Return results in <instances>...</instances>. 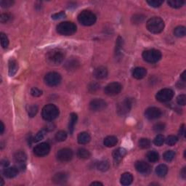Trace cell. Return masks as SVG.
Segmentation results:
<instances>
[{"label":"cell","mask_w":186,"mask_h":186,"mask_svg":"<svg viewBox=\"0 0 186 186\" xmlns=\"http://www.w3.org/2000/svg\"><path fill=\"white\" fill-rule=\"evenodd\" d=\"M65 53L60 49H54L48 52L46 55V60L50 65L58 66L64 60Z\"/></svg>","instance_id":"obj_1"},{"label":"cell","mask_w":186,"mask_h":186,"mask_svg":"<svg viewBox=\"0 0 186 186\" xmlns=\"http://www.w3.org/2000/svg\"><path fill=\"white\" fill-rule=\"evenodd\" d=\"M146 27L150 32L153 33H159L164 30V22L159 17H154L148 20Z\"/></svg>","instance_id":"obj_2"},{"label":"cell","mask_w":186,"mask_h":186,"mask_svg":"<svg viewBox=\"0 0 186 186\" xmlns=\"http://www.w3.org/2000/svg\"><path fill=\"white\" fill-rule=\"evenodd\" d=\"M58 115H59V109L53 104H48L42 108L41 116L45 121L50 122L55 119Z\"/></svg>","instance_id":"obj_3"},{"label":"cell","mask_w":186,"mask_h":186,"mask_svg":"<svg viewBox=\"0 0 186 186\" xmlns=\"http://www.w3.org/2000/svg\"><path fill=\"white\" fill-rule=\"evenodd\" d=\"M96 20H97V17L95 13L89 10H84L78 15L79 22L83 26H92L96 22Z\"/></svg>","instance_id":"obj_4"},{"label":"cell","mask_w":186,"mask_h":186,"mask_svg":"<svg viewBox=\"0 0 186 186\" xmlns=\"http://www.w3.org/2000/svg\"><path fill=\"white\" fill-rule=\"evenodd\" d=\"M57 31L63 36H71L76 31V26L72 22H62L57 26Z\"/></svg>","instance_id":"obj_5"},{"label":"cell","mask_w":186,"mask_h":186,"mask_svg":"<svg viewBox=\"0 0 186 186\" xmlns=\"http://www.w3.org/2000/svg\"><path fill=\"white\" fill-rule=\"evenodd\" d=\"M143 58L146 62L154 63L162 58V53L158 50H148L143 53Z\"/></svg>","instance_id":"obj_6"},{"label":"cell","mask_w":186,"mask_h":186,"mask_svg":"<svg viewBox=\"0 0 186 186\" xmlns=\"http://www.w3.org/2000/svg\"><path fill=\"white\" fill-rule=\"evenodd\" d=\"M132 106V100L129 98H126L117 105V113L119 116H125L130 111Z\"/></svg>","instance_id":"obj_7"},{"label":"cell","mask_w":186,"mask_h":186,"mask_svg":"<svg viewBox=\"0 0 186 186\" xmlns=\"http://www.w3.org/2000/svg\"><path fill=\"white\" fill-rule=\"evenodd\" d=\"M26 159L27 156L25 154L24 151H18L14 155V161L15 163L16 167L18 169V170L24 171L26 167Z\"/></svg>","instance_id":"obj_8"},{"label":"cell","mask_w":186,"mask_h":186,"mask_svg":"<svg viewBox=\"0 0 186 186\" xmlns=\"http://www.w3.org/2000/svg\"><path fill=\"white\" fill-rule=\"evenodd\" d=\"M173 96H174V92L171 89L166 88L158 91L156 95V98L158 101L165 103L172 100Z\"/></svg>","instance_id":"obj_9"},{"label":"cell","mask_w":186,"mask_h":186,"mask_svg":"<svg viewBox=\"0 0 186 186\" xmlns=\"http://www.w3.org/2000/svg\"><path fill=\"white\" fill-rule=\"evenodd\" d=\"M45 81L48 86H57L61 81V76L56 72H50L45 76Z\"/></svg>","instance_id":"obj_10"},{"label":"cell","mask_w":186,"mask_h":186,"mask_svg":"<svg viewBox=\"0 0 186 186\" xmlns=\"http://www.w3.org/2000/svg\"><path fill=\"white\" fill-rule=\"evenodd\" d=\"M122 87L119 83L118 82H112L108 84L104 89L106 95L108 96H115L119 95L120 92L122 91Z\"/></svg>","instance_id":"obj_11"},{"label":"cell","mask_w":186,"mask_h":186,"mask_svg":"<svg viewBox=\"0 0 186 186\" xmlns=\"http://www.w3.org/2000/svg\"><path fill=\"white\" fill-rule=\"evenodd\" d=\"M58 159L61 162H68L72 159L73 151L70 148H63L57 154Z\"/></svg>","instance_id":"obj_12"},{"label":"cell","mask_w":186,"mask_h":186,"mask_svg":"<svg viewBox=\"0 0 186 186\" xmlns=\"http://www.w3.org/2000/svg\"><path fill=\"white\" fill-rule=\"evenodd\" d=\"M50 146L47 143H42L37 145L33 149V153L37 156H45L49 154Z\"/></svg>","instance_id":"obj_13"},{"label":"cell","mask_w":186,"mask_h":186,"mask_svg":"<svg viewBox=\"0 0 186 186\" xmlns=\"http://www.w3.org/2000/svg\"><path fill=\"white\" fill-rule=\"evenodd\" d=\"M107 106V103L105 100L102 99H94L89 103V108L93 111H100L105 109Z\"/></svg>","instance_id":"obj_14"},{"label":"cell","mask_w":186,"mask_h":186,"mask_svg":"<svg viewBox=\"0 0 186 186\" xmlns=\"http://www.w3.org/2000/svg\"><path fill=\"white\" fill-rule=\"evenodd\" d=\"M162 113L159 108L156 107H150L145 110V116L148 119L154 120L159 118L162 116Z\"/></svg>","instance_id":"obj_15"},{"label":"cell","mask_w":186,"mask_h":186,"mask_svg":"<svg viewBox=\"0 0 186 186\" xmlns=\"http://www.w3.org/2000/svg\"><path fill=\"white\" fill-rule=\"evenodd\" d=\"M135 169L137 172L141 173V174L143 175H148L149 174L151 171V167L148 163H146L145 162H143V161H139V162H137L135 163Z\"/></svg>","instance_id":"obj_16"},{"label":"cell","mask_w":186,"mask_h":186,"mask_svg":"<svg viewBox=\"0 0 186 186\" xmlns=\"http://www.w3.org/2000/svg\"><path fill=\"white\" fill-rule=\"evenodd\" d=\"M68 180V176L65 172H58L55 174L53 177V183L58 185H63L66 183Z\"/></svg>","instance_id":"obj_17"},{"label":"cell","mask_w":186,"mask_h":186,"mask_svg":"<svg viewBox=\"0 0 186 186\" xmlns=\"http://www.w3.org/2000/svg\"><path fill=\"white\" fill-rule=\"evenodd\" d=\"M80 63L76 58H70L65 63V68L68 71H74L79 68Z\"/></svg>","instance_id":"obj_18"},{"label":"cell","mask_w":186,"mask_h":186,"mask_svg":"<svg viewBox=\"0 0 186 186\" xmlns=\"http://www.w3.org/2000/svg\"><path fill=\"white\" fill-rule=\"evenodd\" d=\"M94 76L97 79H105L108 76V70L106 67L100 66L97 67L94 71Z\"/></svg>","instance_id":"obj_19"},{"label":"cell","mask_w":186,"mask_h":186,"mask_svg":"<svg viewBox=\"0 0 186 186\" xmlns=\"http://www.w3.org/2000/svg\"><path fill=\"white\" fill-rule=\"evenodd\" d=\"M125 155H126V150L124 148H119L118 149L115 150L113 152V158H114V162L116 163V164H119L122 160V158H124Z\"/></svg>","instance_id":"obj_20"},{"label":"cell","mask_w":186,"mask_h":186,"mask_svg":"<svg viewBox=\"0 0 186 186\" xmlns=\"http://www.w3.org/2000/svg\"><path fill=\"white\" fill-rule=\"evenodd\" d=\"M147 74V71L145 68H142V67H137L135 68L132 71V76L134 78L137 79H141L144 78Z\"/></svg>","instance_id":"obj_21"},{"label":"cell","mask_w":186,"mask_h":186,"mask_svg":"<svg viewBox=\"0 0 186 186\" xmlns=\"http://www.w3.org/2000/svg\"><path fill=\"white\" fill-rule=\"evenodd\" d=\"M18 169L16 167H9V168H5L4 170V175L7 178H13V177H16L18 174Z\"/></svg>","instance_id":"obj_22"},{"label":"cell","mask_w":186,"mask_h":186,"mask_svg":"<svg viewBox=\"0 0 186 186\" xmlns=\"http://www.w3.org/2000/svg\"><path fill=\"white\" fill-rule=\"evenodd\" d=\"M8 67H9V75L10 76H13L16 74L18 69V63L15 59H10L8 63Z\"/></svg>","instance_id":"obj_23"},{"label":"cell","mask_w":186,"mask_h":186,"mask_svg":"<svg viewBox=\"0 0 186 186\" xmlns=\"http://www.w3.org/2000/svg\"><path fill=\"white\" fill-rule=\"evenodd\" d=\"M77 140H78L79 144L85 145V144H87L90 141L91 137L90 135H89V133L86 132H83L79 133L78 137H77Z\"/></svg>","instance_id":"obj_24"},{"label":"cell","mask_w":186,"mask_h":186,"mask_svg":"<svg viewBox=\"0 0 186 186\" xmlns=\"http://www.w3.org/2000/svg\"><path fill=\"white\" fill-rule=\"evenodd\" d=\"M133 177L129 172H125L122 175L120 179V183L122 185H129L132 183Z\"/></svg>","instance_id":"obj_25"},{"label":"cell","mask_w":186,"mask_h":186,"mask_svg":"<svg viewBox=\"0 0 186 186\" xmlns=\"http://www.w3.org/2000/svg\"><path fill=\"white\" fill-rule=\"evenodd\" d=\"M118 143V139L115 136H108L104 139L103 143L106 147H114Z\"/></svg>","instance_id":"obj_26"},{"label":"cell","mask_w":186,"mask_h":186,"mask_svg":"<svg viewBox=\"0 0 186 186\" xmlns=\"http://www.w3.org/2000/svg\"><path fill=\"white\" fill-rule=\"evenodd\" d=\"M168 172V167L165 164H160L156 168V173L158 177H164Z\"/></svg>","instance_id":"obj_27"},{"label":"cell","mask_w":186,"mask_h":186,"mask_svg":"<svg viewBox=\"0 0 186 186\" xmlns=\"http://www.w3.org/2000/svg\"><path fill=\"white\" fill-rule=\"evenodd\" d=\"M77 119H78V116H77V115L75 113L71 114L69 124H68V129H69L70 134H72L73 132H74V126L77 122Z\"/></svg>","instance_id":"obj_28"},{"label":"cell","mask_w":186,"mask_h":186,"mask_svg":"<svg viewBox=\"0 0 186 186\" xmlns=\"http://www.w3.org/2000/svg\"><path fill=\"white\" fill-rule=\"evenodd\" d=\"M77 156L81 159H87L90 157V153L85 148H79L77 150Z\"/></svg>","instance_id":"obj_29"},{"label":"cell","mask_w":186,"mask_h":186,"mask_svg":"<svg viewBox=\"0 0 186 186\" xmlns=\"http://www.w3.org/2000/svg\"><path fill=\"white\" fill-rule=\"evenodd\" d=\"M146 156H147L148 160L150 162H156L159 159V155L155 150H150V151L148 152Z\"/></svg>","instance_id":"obj_30"},{"label":"cell","mask_w":186,"mask_h":186,"mask_svg":"<svg viewBox=\"0 0 186 186\" xmlns=\"http://www.w3.org/2000/svg\"><path fill=\"white\" fill-rule=\"evenodd\" d=\"M96 167L98 170L101 171V172H106L109 169V163L107 161H100L97 163Z\"/></svg>","instance_id":"obj_31"},{"label":"cell","mask_w":186,"mask_h":186,"mask_svg":"<svg viewBox=\"0 0 186 186\" xmlns=\"http://www.w3.org/2000/svg\"><path fill=\"white\" fill-rule=\"evenodd\" d=\"M174 34L175 36H176L177 37H185V35L186 34L185 27L182 26L176 27L174 30Z\"/></svg>","instance_id":"obj_32"},{"label":"cell","mask_w":186,"mask_h":186,"mask_svg":"<svg viewBox=\"0 0 186 186\" xmlns=\"http://www.w3.org/2000/svg\"><path fill=\"white\" fill-rule=\"evenodd\" d=\"M168 5L172 8H180L185 4V2L183 0H170L167 2Z\"/></svg>","instance_id":"obj_33"},{"label":"cell","mask_w":186,"mask_h":186,"mask_svg":"<svg viewBox=\"0 0 186 186\" xmlns=\"http://www.w3.org/2000/svg\"><path fill=\"white\" fill-rule=\"evenodd\" d=\"M123 44H124L123 39L121 38L120 37H119L116 43V55L117 56L121 55V53H122V50L123 48Z\"/></svg>","instance_id":"obj_34"},{"label":"cell","mask_w":186,"mask_h":186,"mask_svg":"<svg viewBox=\"0 0 186 186\" xmlns=\"http://www.w3.org/2000/svg\"><path fill=\"white\" fill-rule=\"evenodd\" d=\"M138 145L140 148L143 149H146L150 146V140L147 138H141L138 142Z\"/></svg>","instance_id":"obj_35"},{"label":"cell","mask_w":186,"mask_h":186,"mask_svg":"<svg viewBox=\"0 0 186 186\" xmlns=\"http://www.w3.org/2000/svg\"><path fill=\"white\" fill-rule=\"evenodd\" d=\"M175 156V154L173 150H167V151H166L164 154L163 158H164V159L166 161V162H171V161L174 159Z\"/></svg>","instance_id":"obj_36"},{"label":"cell","mask_w":186,"mask_h":186,"mask_svg":"<svg viewBox=\"0 0 186 186\" xmlns=\"http://www.w3.org/2000/svg\"><path fill=\"white\" fill-rule=\"evenodd\" d=\"M67 138V134L65 131H59L56 133L55 139L58 142L65 141Z\"/></svg>","instance_id":"obj_37"},{"label":"cell","mask_w":186,"mask_h":186,"mask_svg":"<svg viewBox=\"0 0 186 186\" xmlns=\"http://www.w3.org/2000/svg\"><path fill=\"white\" fill-rule=\"evenodd\" d=\"M165 141H166L167 145L172 146L177 143V142L178 141V138L175 135H170L169 137H167V138Z\"/></svg>","instance_id":"obj_38"},{"label":"cell","mask_w":186,"mask_h":186,"mask_svg":"<svg viewBox=\"0 0 186 186\" xmlns=\"http://www.w3.org/2000/svg\"><path fill=\"white\" fill-rule=\"evenodd\" d=\"M1 45L2 47L3 48H7L9 45V39H8L7 37L6 36V34H5L4 33H1Z\"/></svg>","instance_id":"obj_39"},{"label":"cell","mask_w":186,"mask_h":186,"mask_svg":"<svg viewBox=\"0 0 186 186\" xmlns=\"http://www.w3.org/2000/svg\"><path fill=\"white\" fill-rule=\"evenodd\" d=\"M45 132H46V130L45 129H42V130L39 131V132L36 135V136L33 137V142H34V143H37V142L41 141V140L44 138V137H45Z\"/></svg>","instance_id":"obj_40"},{"label":"cell","mask_w":186,"mask_h":186,"mask_svg":"<svg viewBox=\"0 0 186 186\" xmlns=\"http://www.w3.org/2000/svg\"><path fill=\"white\" fill-rule=\"evenodd\" d=\"M164 137L162 135H158L154 140V143L156 146H161L164 143Z\"/></svg>","instance_id":"obj_41"},{"label":"cell","mask_w":186,"mask_h":186,"mask_svg":"<svg viewBox=\"0 0 186 186\" xmlns=\"http://www.w3.org/2000/svg\"><path fill=\"white\" fill-rule=\"evenodd\" d=\"M164 2L162 1V0H148L147 1V3L150 6H151L152 7H159L162 6Z\"/></svg>","instance_id":"obj_42"},{"label":"cell","mask_w":186,"mask_h":186,"mask_svg":"<svg viewBox=\"0 0 186 186\" xmlns=\"http://www.w3.org/2000/svg\"><path fill=\"white\" fill-rule=\"evenodd\" d=\"M37 111H38V107H37V106H31L28 108V116L30 117L35 116V115L37 114Z\"/></svg>","instance_id":"obj_43"},{"label":"cell","mask_w":186,"mask_h":186,"mask_svg":"<svg viewBox=\"0 0 186 186\" xmlns=\"http://www.w3.org/2000/svg\"><path fill=\"white\" fill-rule=\"evenodd\" d=\"M165 128V125L163 123H157L154 126V130L156 132H161L164 130Z\"/></svg>","instance_id":"obj_44"},{"label":"cell","mask_w":186,"mask_h":186,"mask_svg":"<svg viewBox=\"0 0 186 186\" xmlns=\"http://www.w3.org/2000/svg\"><path fill=\"white\" fill-rule=\"evenodd\" d=\"M177 102L180 106H185L186 103V96L185 95H180L177 97Z\"/></svg>","instance_id":"obj_45"},{"label":"cell","mask_w":186,"mask_h":186,"mask_svg":"<svg viewBox=\"0 0 186 186\" xmlns=\"http://www.w3.org/2000/svg\"><path fill=\"white\" fill-rule=\"evenodd\" d=\"M14 4V2L12 0H2L0 2V5L2 7H10L12 6Z\"/></svg>","instance_id":"obj_46"},{"label":"cell","mask_w":186,"mask_h":186,"mask_svg":"<svg viewBox=\"0 0 186 186\" xmlns=\"http://www.w3.org/2000/svg\"><path fill=\"white\" fill-rule=\"evenodd\" d=\"M88 89L89 92H91V93H95V92L97 91V89H100V85L98 84L97 83L93 82L89 85Z\"/></svg>","instance_id":"obj_47"},{"label":"cell","mask_w":186,"mask_h":186,"mask_svg":"<svg viewBox=\"0 0 186 186\" xmlns=\"http://www.w3.org/2000/svg\"><path fill=\"white\" fill-rule=\"evenodd\" d=\"M31 95L33 96V97H39V96L42 95V91H41L40 89L36 88V87H33V88L31 89Z\"/></svg>","instance_id":"obj_48"},{"label":"cell","mask_w":186,"mask_h":186,"mask_svg":"<svg viewBox=\"0 0 186 186\" xmlns=\"http://www.w3.org/2000/svg\"><path fill=\"white\" fill-rule=\"evenodd\" d=\"M66 17V14H65L64 12H58V13H55L52 15V18H53V20H60L62 19V18H63Z\"/></svg>","instance_id":"obj_49"},{"label":"cell","mask_w":186,"mask_h":186,"mask_svg":"<svg viewBox=\"0 0 186 186\" xmlns=\"http://www.w3.org/2000/svg\"><path fill=\"white\" fill-rule=\"evenodd\" d=\"M144 17L141 15H136L133 16L132 18V22L135 23V24H140V23L142 22L143 20Z\"/></svg>","instance_id":"obj_50"},{"label":"cell","mask_w":186,"mask_h":186,"mask_svg":"<svg viewBox=\"0 0 186 186\" xmlns=\"http://www.w3.org/2000/svg\"><path fill=\"white\" fill-rule=\"evenodd\" d=\"M9 19H10V15L7 13L2 14L1 16H0V21L2 23V24L7 22Z\"/></svg>","instance_id":"obj_51"},{"label":"cell","mask_w":186,"mask_h":186,"mask_svg":"<svg viewBox=\"0 0 186 186\" xmlns=\"http://www.w3.org/2000/svg\"><path fill=\"white\" fill-rule=\"evenodd\" d=\"M9 164H10L9 161H7V160H6V159L2 160L1 162V167H2V169L7 168V167H8V165H9Z\"/></svg>","instance_id":"obj_52"},{"label":"cell","mask_w":186,"mask_h":186,"mask_svg":"<svg viewBox=\"0 0 186 186\" xmlns=\"http://www.w3.org/2000/svg\"><path fill=\"white\" fill-rule=\"evenodd\" d=\"M185 124H183L180 127V129L179 131V135H180V136L184 137L185 136Z\"/></svg>","instance_id":"obj_53"},{"label":"cell","mask_w":186,"mask_h":186,"mask_svg":"<svg viewBox=\"0 0 186 186\" xmlns=\"http://www.w3.org/2000/svg\"><path fill=\"white\" fill-rule=\"evenodd\" d=\"M185 167H184V168L182 170L180 174H181V177H183V179H185L186 177V171H185Z\"/></svg>","instance_id":"obj_54"},{"label":"cell","mask_w":186,"mask_h":186,"mask_svg":"<svg viewBox=\"0 0 186 186\" xmlns=\"http://www.w3.org/2000/svg\"><path fill=\"white\" fill-rule=\"evenodd\" d=\"M0 124H1V128H0V134H1V135H2L4 131H5V125H4L2 122H0Z\"/></svg>","instance_id":"obj_55"},{"label":"cell","mask_w":186,"mask_h":186,"mask_svg":"<svg viewBox=\"0 0 186 186\" xmlns=\"http://www.w3.org/2000/svg\"><path fill=\"white\" fill-rule=\"evenodd\" d=\"M185 73H186L185 71H184L183 72V74H181V78H182V79H183V81H184V82L185 81Z\"/></svg>","instance_id":"obj_56"},{"label":"cell","mask_w":186,"mask_h":186,"mask_svg":"<svg viewBox=\"0 0 186 186\" xmlns=\"http://www.w3.org/2000/svg\"><path fill=\"white\" fill-rule=\"evenodd\" d=\"M103 185V184L101 183H100V182H93V183H91V185Z\"/></svg>","instance_id":"obj_57"}]
</instances>
